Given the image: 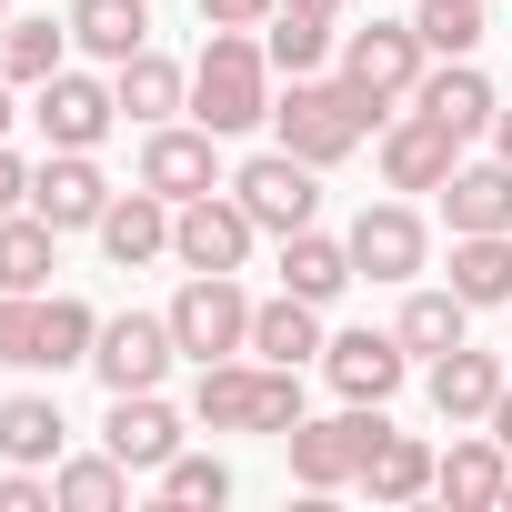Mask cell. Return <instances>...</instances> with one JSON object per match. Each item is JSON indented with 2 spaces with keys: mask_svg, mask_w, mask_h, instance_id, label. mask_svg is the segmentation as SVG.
<instances>
[{
  "mask_svg": "<svg viewBox=\"0 0 512 512\" xmlns=\"http://www.w3.org/2000/svg\"><path fill=\"white\" fill-rule=\"evenodd\" d=\"M412 21H422V41H432L442 61H462V51L482 41V0H422Z\"/></svg>",
  "mask_w": 512,
  "mask_h": 512,
  "instance_id": "cell-37",
  "label": "cell"
},
{
  "mask_svg": "<svg viewBox=\"0 0 512 512\" xmlns=\"http://www.w3.org/2000/svg\"><path fill=\"white\" fill-rule=\"evenodd\" d=\"M452 292L472 312L512 302V231H452Z\"/></svg>",
  "mask_w": 512,
  "mask_h": 512,
  "instance_id": "cell-29",
  "label": "cell"
},
{
  "mask_svg": "<svg viewBox=\"0 0 512 512\" xmlns=\"http://www.w3.org/2000/svg\"><path fill=\"white\" fill-rule=\"evenodd\" d=\"M251 362H322V302H302V292H272L262 312H251Z\"/></svg>",
  "mask_w": 512,
  "mask_h": 512,
  "instance_id": "cell-25",
  "label": "cell"
},
{
  "mask_svg": "<svg viewBox=\"0 0 512 512\" xmlns=\"http://www.w3.org/2000/svg\"><path fill=\"white\" fill-rule=\"evenodd\" d=\"M492 432H502V452H512V382H502V402H492Z\"/></svg>",
  "mask_w": 512,
  "mask_h": 512,
  "instance_id": "cell-40",
  "label": "cell"
},
{
  "mask_svg": "<svg viewBox=\"0 0 512 512\" xmlns=\"http://www.w3.org/2000/svg\"><path fill=\"white\" fill-rule=\"evenodd\" d=\"M342 241H352V272H362V282H412V272L432 262V231H422L412 201H372Z\"/></svg>",
  "mask_w": 512,
  "mask_h": 512,
  "instance_id": "cell-11",
  "label": "cell"
},
{
  "mask_svg": "<svg viewBox=\"0 0 512 512\" xmlns=\"http://www.w3.org/2000/svg\"><path fill=\"white\" fill-rule=\"evenodd\" d=\"M322 372H332L342 402H392L412 352H402V332H342V342H322Z\"/></svg>",
  "mask_w": 512,
  "mask_h": 512,
  "instance_id": "cell-15",
  "label": "cell"
},
{
  "mask_svg": "<svg viewBox=\"0 0 512 512\" xmlns=\"http://www.w3.org/2000/svg\"><path fill=\"white\" fill-rule=\"evenodd\" d=\"M71 51H91V61H131V51H151V11L141 0H71Z\"/></svg>",
  "mask_w": 512,
  "mask_h": 512,
  "instance_id": "cell-27",
  "label": "cell"
},
{
  "mask_svg": "<svg viewBox=\"0 0 512 512\" xmlns=\"http://www.w3.org/2000/svg\"><path fill=\"white\" fill-rule=\"evenodd\" d=\"M191 422L201 432H292L302 422V372L292 362H201L191 382Z\"/></svg>",
  "mask_w": 512,
  "mask_h": 512,
  "instance_id": "cell-2",
  "label": "cell"
},
{
  "mask_svg": "<svg viewBox=\"0 0 512 512\" xmlns=\"http://www.w3.org/2000/svg\"><path fill=\"white\" fill-rule=\"evenodd\" d=\"M31 211H41L51 231H101V211H111L101 161H91V151H51V161L31 171Z\"/></svg>",
  "mask_w": 512,
  "mask_h": 512,
  "instance_id": "cell-14",
  "label": "cell"
},
{
  "mask_svg": "<svg viewBox=\"0 0 512 512\" xmlns=\"http://www.w3.org/2000/svg\"><path fill=\"white\" fill-rule=\"evenodd\" d=\"M502 382H512V372H502L492 352H472V342H452V352L432 362V412H442V422H492V402H502Z\"/></svg>",
  "mask_w": 512,
  "mask_h": 512,
  "instance_id": "cell-23",
  "label": "cell"
},
{
  "mask_svg": "<svg viewBox=\"0 0 512 512\" xmlns=\"http://www.w3.org/2000/svg\"><path fill=\"white\" fill-rule=\"evenodd\" d=\"M502 512H512V482H502Z\"/></svg>",
  "mask_w": 512,
  "mask_h": 512,
  "instance_id": "cell-43",
  "label": "cell"
},
{
  "mask_svg": "<svg viewBox=\"0 0 512 512\" xmlns=\"http://www.w3.org/2000/svg\"><path fill=\"white\" fill-rule=\"evenodd\" d=\"M101 251H111V272H141V262H161L171 251V201L141 181V191H111V211H101Z\"/></svg>",
  "mask_w": 512,
  "mask_h": 512,
  "instance_id": "cell-19",
  "label": "cell"
},
{
  "mask_svg": "<svg viewBox=\"0 0 512 512\" xmlns=\"http://www.w3.org/2000/svg\"><path fill=\"white\" fill-rule=\"evenodd\" d=\"M171 362H181L171 312H111V322H101V342H91L101 392H161V372H171Z\"/></svg>",
  "mask_w": 512,
  "mask_h": 512,
  "instance_id": "cell-9",
  "label": "cell"
},
{
  "mask_svg": "<svg viewBox=\"0 0 512 512\" xmlns=\"http://www.w3.org/2000/svg\"><path fill=\"white\" fill-rule=\"evenodd\" d=\"M362 272H352V241H332L322 221H302V231H282V292H302V302H342Z\"/></svg>",
  "mask_w": 512,
  "mask_h": 512,
  "instance_id": "cell-21",
  "label": "cell"
},
{
  "mask_svg": "<svg viewBox=\"0 0 512 512\" xmlns=\"http://www.w3.org/2000/svg\"><path fill=\"white\" fill-rule=\"evenodd\" d=\"M191 121L221 131V141L272 121V51H262V31H211L201 41V61H191Z\"/></svg>",
  "mask_w": 512,
  "mask_h": 512,
  "instance_id": "cell-1",
  "label": "cell"
},
{
  "mask_svg": "<svg viewBox=\"0 0 512 512\" xmlns=\"http://www.w3.org/2000/svg\"><path fill=\"white\" fill-rule=\"evenodd\" d=\"M61 61H71V11L61 21L51 11H11V21H0V81H11V91H41Z\"/></svg>",
  "mask_w": 512,
  "mask_h": 512,
  "instance_id": "cell-22",
  "label": "cell"
},
{
  "mask_svg": "<svg viewBox=\"0 0 512 512\" xmlns=\"http://www.w3.org/2000/svg\"><path fill=\"white\" fill-rule=\"evenodd\" d=\"M492 151H502V161H512V111H492Z\"/></svg>",
  "mask_w": 512,
  "mask_h": 512,
  "instance_id": "cell-41",
  "label": "cell"
},
{
  "mask_svg": "<svg viewBox=\"0 0 512 512\" xmlns=\"http://www.w3.org/2000/svg\"><path fill=\"white\" fill-rule=\"evenodd\" d=\"M0 362L41 372V292H0Z\"/></svg>",
  "mask_w": 512,
  "mask_h": 512,
  "instance_id": "cell-36",
  "label": "cell"
},
{
  "mask_svg": "<svg viewBox=\"0 0 512 512\" xmlns=\"http://www.w3.org/2000/svg\"><path fill=\"white\" fill-rule=\"evenodd\" d=\"M422 71H432V41H422V21H372V31H342V81L392 121L412 91H422Z\"/></svg>",
  "mask_w": 512,
  "mask_h": 512,
  "instance_id": "cell-5",
  "label": "cell"
},
{
  "mask_svg": "<svg viewBox=\"0 0 512 512\" xmlns=\"http://www.w3.org/2000/svg\"><path fill=\"white\" fill-rule=\"evenodd\" d=\"M251 302L241 292V272H191L181 292H171V342H181V362H231V352H251Z\"/></svg>",
  "mask_w": 512,
  "mask_h": 512,
  "instance_id": "cell-4",
  "label": "cell"
},
{
  "mask_svg": "<svg viewBox=\"0 0 512 512\" xmlns=\"http://www.w3.org/2000/svg\"><path fill=\"white\" fill-rule=\"evenodd\" d=\"M502 482H512V452H502V432H462V442L432 462V492H442L452 512H502Z\"/></svg>",
  "mask_w": 512,
  "mask_h": 512,
  "instance_id": "cell-16",
  "label": "cell"
},
{
  "mask_svg": "<svg viewBox=\"0 0 512 512\" xmlns=\"http://www.w3.org/2000/svg\"><path fill=\"white\" fill-rule=\"evenodd\" d=\"M452 161H462V141H452L432 111H412V101H402V111L382 121V181H392V191H442V181H452Z\"/></svg>",
  "mask_w": 512,
  "mask_h": 512,
  "instance_id": "cell-12",
  "label": "cell"
},
{
  "mask_svg": "<svg viewBox=\"0 0 512 512\" xmlns=\"http://www.w3.org/2000/svg\"><path fill=\"white\" fill-rule=\"evenodd\" d=\"M0 211H31V161L0 141Z\"/></svg>",
  "mask_w": 512,
  "mask_h": 512,
  "instance_id": "cell-39",
  "label": "cell"
},
{
  "mask_svg": "<svg viewBox=\"0 0 512 512\" xmlns=\"http://www.w3.org/2000/svg\"><path fill=\"white\" fill-rule=\"evenodd\" d=\"M111 101H121V121H141V131H161L171 111H191V71H181L171 51H131V61L111 71Z\"/></svg>",
  "mask_w": 512,
  "mask_h": 512,
  "instance_id": "cell-20",
  "label": "cell"
},
{
  "mask_svg": "<svg viewBox=\"0 0 512 512\" xmlns=\"http://www.w3.org/2000/svg\"><path fill=\"white\" fill-rule=\"evenodd\" d=\"M61 442H71V422H61L51 392H11L0 402V452L11 462H61Z\"/></svg>",
  "mask_w": 512,
  "mask_h": 512,
  "instance_id": "cell-34",
  "label": "cell"
},
{
  "mask_svg": "<svg viewBox=\"0 0 512 512\" xmlns=\"http://www.w3.org/2000/svg\"><path fill=\"white\" fill-rule=\"evenodd\" d=\"M392 422H382V402H352V412H302L282 442H292V482L302 492H342V482H362V462H372V442H382Z\"/></svg>",
  "mask_w": 512,
  "mask_h": 512,
  "instance_id": "cell-6",
  "label": "cell"
},
{
  "mask_svg": "<svg viewBox=\"0 0 512 512\" xmlns=\"http://www.w3.org/2000/svg\"><path fill=\"white\" fill-rule=\"evenodd\" d=\"M392 332H402V352H412V362H442L452 342H472V302H462L452 282H442V292H412Z\"/></svg>",
  "mask_w": 512,
  "mask_h": 512,
  "instance_id": "cell-30",
  "label": "cell"
},
{
  "mask_svg": "<svg viewBox=\"0 0 512 512\" xmlns=\"http://www.w3.org/2000/svg\"><path fill=\"white\" fill-rule=\"evenodd\" d=\"M91 342H101V312L81 292H41V372H91Z\"/></svg>",
  "mask_w": 512,
  "mask_h": 512,
  "instance_id": "cell-32",
  "label": "cell"
},
{
  "mask_svg": "<svg viewBox=\"0 0 512 512\" xmlns=\"http://www.w3.org/2000/svg\"><path fill=\"white\" fill-rule=\"evenodd\" d=\"M141 181L161 191V201H201V191H221V131H181V121H161L151 141H141Z\"/></svg>",
  "mask_w": 512,
  "mask_h": 512,
  "instance_id": "cell-13",
  "label": "cell"
},
{
  "mask_svg": "<svg viewBox=\"0 0 512 512\" xmlns=\"http://www.w3.org/2000/svg\"><path fill=\"white\" fill-rule=\"evenodd\" d=\"M272 131H282V151H302L312 171H332V161H352L372 131H382V111L352 91V81H292V91H272Z\"/></svg>",
  "mask_w": 512,
  "mask_h": 512,
  "instance_id": "cell-3",
  "label": "cell"
},
{
  "mask_svg": "<svg viewBox=\"0 0 512 512\" xmlns=\"http://www.w3.org/2000/svg\"><path fill=\"white\" fill-rule=\"evenodd\" d=\"M412 111H432V121H442L452 141H482V131H492V111H502V91H492V81L472 71V51H462V61H442V71H422V91H412Z\"/></svg>",
  "mask_w": 512,
  "mask_h": 512,
  "instance_id": "cell-17",
  "label": "cell"
},
{
  "mask_svg": "<svg viewBox=\"0 0 512 512\" xmlns=\"http://www.w3.org/2000/svg\"><path fill=\"white\" fill-rule=\"evenodd\" d=\"M51 492H61V512H121V502H131V462L101 442V452H81V462H51Z\"/></svg>",
  "mask_w": 512,
  "mask_h": 512,
  "instance_id": "cell-33",
  "label": "cell"
},
{
  "mask_svg": "<svg viewBox=\"0 0 512 512\" xmlns=\"http://www.w3.org/2000/svg\"><path fill=\"white\" fill-rule=\"evenodd\" d=\"M31 121H41V141L51 151H101L111 141V121H121V101H111V81H91V71H51L41 91H31Z\"/></svg>",
  "mask_w": 512,
  "mask_h": 512,
  "instance_id": "cell-10",
  "label": "cell"
},
{
  "mask_svg": "<svg viewBox=\"0 0 512 512\" xmlns=\"http://www.w3.org/2000/svg\"><path fill=\"white\" fill-rule=\"evenodd\" d=\"M61 272V231L41 211H0V292H51Z\"/></svg>",
  "mask_w": 512,
  "mask_h": 512,
  "instance_id": "cell-28",
  "label": "cell"
},
{
  "mask_svg": "<svg viewBox=\"0 0 512 512\" xmlns=\"http://www.w3.org/2000/svg\"><path fill=\"white\" fill-rule=\"evenodd\" d=\"M442 221H452V231H512V161H502V151H492V161H452Z\"/></svg>",
  "mask_w": 512,
  "mask_h": 512,
  "instance_id": "cell-24",
  "label": "cell"
},
{
  "mask_svg": "<svg viewBox=\"0 0 512 512\" xmlns=\"http://www.w3.org/2000/svg\"><path fill=\"white\" fill-rule=\"evenodd\" d=\"M101 442H111L131 472H161V462L181 452V412H171L161 392H111V422H101Z\"/></svg>",
  "mask_w": 512,
  "mask_h": 512,
  "instance_id": "cell-18",
  "label": "cell"
},
{
  "mask_svg": "<svg viewBox=\"0 0 512 512\" xmlns=\"http://www.w3.org/2000/svg\"><path fill=\"white\" fill-rule=\"evenodd\" d=\"M282 0H201V31H262Z\"/></svg>",
  "mask_w": 512,
  "mask_h": 512,
  "instance_id": "cell-38",
  "label": "cell"
},
{
  "mask_svg": "<svg viewBox=\"0 0 512 512\" xmlns=\"http://www.w3.org/2000/svg\"><path fill=\"white\" fill-rule=\"evenodd\" d=\"M262 221H251L231 191H201V201H171V262L181 272H241Z\"/></svg>",
  "mask_w": 512,
  "mask_h": 512,
  "instance_id": "cell-8",
  "label": "cell"
},
{
  "mask_svg": "<svg viewBox=\"0 0 512 512\" xmlns=\"http://www.w3.org/2000/svg\"><path fill=\"white\" fill-rule=\"evenodd\" d=\"M302 11H332V21H342V11H352V0H302Z\"/></svg>",
  "mask_w": 512,
  "mask_h": 512,
  "instance_id": "cell-42",
  "label": "cell"
},
{
  "mask_svg": "<svg viewBox=\"0 0 512 512\" xmlns=\"http://www.w3.org/2000/svg\"><path fill=\"white\" fill-rule=\"evenodd\" d=\"M432 462H442V452H432L422 432H382L372 462H362V492H372V502H422V492H432Z\"/></svg>",
  "mask_w": 512,
  "mask_h": 512,
  "instance_id": "cell-31",
  "label": "cell"
},
{
  "mask_svg": "<svg viewBox=\"0 0 512 512\" xmlns=\"http://www.w3.org/2000/svg\"><path fill=\"white\" fill-rule=\"evenodd\" d=\"M151 482H161L171 512H221V502H231V462H221V452H171Z\"/></svg>",
  "mask_w": 512,
  "mask_h": 512,
  "instance_id": "cell-35",
  "label": "cell"
},
{
  "mask_svg": "<svg viewBox=\"0 0 512 512\" xmlns=\"http://www.w3.org/2000/svg\"><path fill=\"white\" fill-rule=\"evenodd\" d=\"M0 21H11V0H0Z\"/></svg>",
  "mask_w": 512,
  "mask_h": 512,
  "instance_id": "cell-44",
  "label": "cell"
},
{
  "mask_svg": "<svg viewBox=\"0 0 512 512\" xmlns=\"http://www.w3.org/2000/svg\"><path fill=\"white\" fill-rule=\"evenodd\" d=\"M231 201L262 221V231H302V221H322V171L272 141V151H251V161L231 171Z\"/></svg>",
  "mask_w": 512,
  "mask_h": 512,
  "instance_id": "cell-7",
  "label": "cell"
},
{
  "mask_svg": "<svg viewBox=\"0 0 512 512\" xmlns=\"http://www.w3.org/2000/svg\"><path fill=\"white\" fill-rule=\"evenodd\" d=\"M262 51H272L282 81H312V71L342 51V31H332V11H302V0H282V11L262 21Z\"/></svg>",
  "mask_w": 512,
  "mask_h": 512,
  "instance_id": "cell-26",
  "label": "cell"
}]
</instances>
